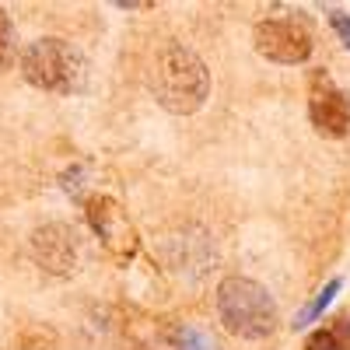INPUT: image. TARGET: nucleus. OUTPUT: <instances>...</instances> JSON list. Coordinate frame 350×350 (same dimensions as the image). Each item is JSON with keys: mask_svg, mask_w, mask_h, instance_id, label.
I'll use <instances>...</instances> for the list:
<instances>
[{"mask_svg": "<svg viewBox=\"0 0 350 350\" xmlns=\"http://www.w3.org/2000/svg\"><path fill=\"white\" fill-rule=\"evenodd\" d=\"M151 88L158 102L168 112H179L189 116L196 112L203 102H207L211 92V74L203 67V60L196 53H189L186 46H165L154 56V67H151Z\"/></svg>", "mask_w": 350, "mask_h": 350, "instance_id": "nucleus-1", "label": "nucleus"}, {"mask_svg": "<svg viewBox=\"0 0 350 350\" xmlns=\"http://www.w3.org/2000/svg\"><path fill=\"white\" fill-rule=\"evenodd\" d=\"M217 312L228 333H235L242 340H262L277 329V305L267 295V287H259L256 280L231 277L217 287Z\"/></svg>", "mask_w": 350, "mask_h": 350, "instance_id": "nucleus-2", "label": "nucleus"}, {"mask_svg": "<svg viewBox=\"0 0 350 350\" xmlns=\"http://www.w3.org/2000/svg\"><path fill=\"white\" fill-rule=\"evenodd\" d=\"M25 81H32L42 92H77L84 84V60L81 53L64 39H39L21 53Z\"/></svg>", "mask_w": 350, "mask_h": 350, "instance_id": "nucleus-3", "label": "nucleus"}, {"mask_svg": "<svg viewBox=\"0 0 350 350\" xmlns=\"http://www.w3.org/2000/svg\"><path fill=\"white\" fill-rule=\"evenodd\" d=\"M256 49L273 64H301L312 53V32L295 18H270L256 28Z\"/></svg>", "mask_w": 350, "mask_h": 350, "instance_id": "nucleus-4", "label": "nucleus"}, {"mask_svg": "<svg viewBox=\"0 0 350 350\" xmlns=\"http://www.w3.org/2000/svg\"><path fill=\"white\" fill-rule=\"evenodd\" d=\"M32 252L49 273H74L77 267V239L67 224H42L32 235Z\"/></svg>", "mask_w": 350, "mask_h": 350, "instance_id": "nucleus-5", "label": "nucleus"}, {"mask_svg": "<svg viewBox=\"0 0 350 350\" xmlns=\"http://www.w3.org/2000/svg\"><path fill=\"white\" fill-rule=\"evenodd\" d=\"M319 84L323 88L312 95V109H308L312 123H315L319 133H326V137H343L350 130V102L336 92L326 77H319Z\"/></svg>", "mask_w": 350, "mask_h": 350, "instance_id": "nucleus-6", "label": "nucleus"}, {"mask_svg": "<svg viewBox=\"0 0 350 350\" xmlns=\"http://www.w3.org/2000/svg\"><path fill=\"white\" fill-rule=\"evenodd\" d=\"M340 287H343V280H329V284H326V287L319 291V295H315V298H312V301H308V305H305L301 312H298V319H295V326H298V329L312 326L315 319H319V315H323V312L329 308V301L336 298V291H340Z\"/></svg>", "mask_w": 350, "mask_h": 350, "instance_id": "nucleus-7", "label": "nucleus"}, {"mask_svg": "<svg viewBox=\"0 0 350 350\" xmlns=\"http://www.w3.org/2000/svg\"><path fill=\"white\" fill-rule=\"evenodd\" d=\"M14 53H18V42H14V25L11 18L0 11V70H8L14 64Z\"/></svg>", "mask_w": 350, "mask_h": 350, "instance_id": "nucleus-8", "label": "nucleus"}, {"mask_svg": "<svg viewBox=\"0 0 350 350\" xmlns=\"http://www.w3.org/2000/svg\"><path fill=\"white\" fill-rule=\"evenodd\" d=\"M172 340H175V347H179V350H217V343H214L207 333L189 329V326L175 329V333H172Z\"/></svg>", "mask_w": 350, "mask_h": 350, "instance_id": "nucleus-9", "label": "nucleus"}, {"mask_svg": "<svg viewBox=\"0 0 350 350\" xmlns=\"http://www.w3.org/2000/svg\"><path fill=\"white\" fill-rule=\"evenodd\" d=\"M329 21H333V28L340 32L343 46H350V14H343V11H333V14H329Z\"/></svg>", "mask_w": 350, "mask_h": 350, "instance_id": "nucleus-10", "label": "nucleus"}, {"mask_svg": "<svg viewBox=\"0 0 350 350\" xmlns=\"http://www.w3.org/2000/svg\"><path fill=\"white\" fill-rule=\"evenodd\" d=\"M308 350H340V347H336V340H333L329 333H319V336L308 343Z\"/></svg>", "mask_w": 350, "mask_h": 350, "instance_id": "nucleus-11", "label": "nucleus"}]
</instances>
